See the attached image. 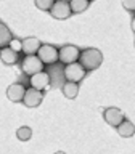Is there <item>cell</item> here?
Masks as SVG:
<instances>
[{"label":"cell","instance_id":"6","mask_svg":"<svg viewBox=\"0 0 135 154\" xmlns=\"http://www.w3.org/2000/svg\"><path fill=\"white\" fill-rule=\"evenodd\" d=\"M103 119L106 120V124L111 125V127H119V125L125 120V116L119 108H106L105 112H103Z\"/></svg>","mask_w":135,"mask_h":154},{"label":"cell","instance_id":"2","mask_svg":"<svg viewBox=\"0 0 135 154\" xmlns=\"http://www.w3.org/2000/svg\"><path fill=\"white\" fill-rule=\"evenodd\" d=\"M79 58H80V50L76 45H64L58 50V61H61L66 66L77 63Z\"/></svg>","mask_w":135,"mask_h":154},{"label":"cell","instance_id":"14","mask_svg":"<svg viewBox=\"0 0 135 154\" xmlns=\"http://www.w3.org/2000/svg\"><path fill=\"white\" fill-rule=\"evenodd\" d=\"M116 130H118V133L121 137L130 138V137H133V133H135V125L130 122V120H124L119 127H116Z\"/></svg>","mask_w":135,"mask_h":154},{"label":"cell","instance_id":"12","mask_svg":"<svg viewBox=\"0 0 135 154\" xmlns=\"http://www.w3.org/2000/svg\"><path fill=\"white\" fill-rule=\"evenodd\" d=\"M0 60H2L5 64H8V66L16 64V61H18V53L13 51L10 47L0 48Z\"/></svg>","mask_w":135,"mask_h":154},{"label":"cell","instance_id":"7","mask_svg":"<svg viewBox=\"0 0 135 154\" xmlns=\"http://www.w3.org/2000/svg\"><path fill=\"white\" fill-rule=\"evenodd\" d=\"M50 14L56 19H66L69 18L72 11H71V7H69V2L66 0H58V2L53 3V7L50 10Z\"/></svg>","mask_w":135,"mask_h":154},{"label":"cell","instance_id":"19","mask_svg":"<svg viewBox=\"0 0 135 154\" xmlns=\"http://www.w3.org/2000/svg\"><path fill=\"white\" fill-rule=\"evenodd\" d=\"M10 48H11L13 51H16V53L23 51V43H21V40H18V38H13L11 43H10Z\"/></svg>","mask_w":135,"mask_h":154},{"label":"cell","instance_id":"8","mask_svg":"<svg viewBox=\"0 0 135 154\" xmlns=\"http://www.w3.org/2000/svg\"><path fill=\"white\" fill-rule=\"evenodd\" d=\"M42 100H43V91H39L36 88H32V87H29V88H26L23 103L27 108H37L42 103Z\"/></svg>","mask_w":135,"mask_h":154},{"label":"cell","instance_id":"21","mask_svg":"<svg viewBox=\"0 0 135 154\" xmlns=\"http://www.w3.org/2000/svg\"><path fill=\"white\" fill-rule=\"evenodd\" d=\"M130 26H132V31L135 32V16L132 18V23H130Z\"/></svg>","mask_w":135,"mask_h":154},{"label":"cell","instance_id":"9","mask_svg":"<svg viewBox=\"0 0 135 154\" xmlns=\"http://www.w3.org/2000/svg\"><path fill=\"white\" fill-rule=\"evenodd\" d=\"M29 80H31V87H32V88H36L39 91H43L45 88L50 87V75H48L45 71L39 72V74H34Z\"/></svg>","mask_w":135,"mask_h":154},{"label":"cell","instance_id":"3","mask_svg":"<svg viewBox=\"0 0 135 154\" xmlns=\"http://www.w3.org/2000/svg\"><path fill=\"white\" fill-rule=\"evenodd\" d=\"M21 69L24 74H27L29 77H32L34 74L43 71V63L39 60L37 55H31V56H24V60L21 61Z\"/></svg>","mask_w":135,"mask_h":154},{"label":"cell","instance_id":"11","mask_svg":"<svg viewBox=\"0 0 135 154\" xmlns=\"http://www.w3.org/2000/svg\"><path fill=\"white\" fill-rule=\"evenodd\" d=\"M23 43V53H26V56H31V55H37L39 48H40V40L37 37H26L21 40Z\"/></svg>","mask_w":135,"mask_h":154},{"label":"cell","instance_id":"18","mask_svg":"<svg viewBox=\"0 0 135 154\" xmlns=\"http://www.w3.org/2000/svg\"><path fill=\"white\" fill-rule=\"evenodd\" d=\"M53 3H55L53 0H36V7L42 11H50Z\"/></svg>","mask_w":135,"mask_h":154},{"label":"cell","instance_id":"20","mask_svg":"<svg viewBox=\"0 0 135 154\" xmlns=\"http://www.w3.org/2000/svg\"><path fill=\"white\" fill-rule=\"evenodd\" d=\"M122 7L127 10V11H135V0H124Z\"/></svg>","mask_w":135,"mask_h":154},{"label":"cell","instance_id":"16","mask_svg":"<svg viewBox=\"0 0 135 154\" xmlns=\"http://www.w3.org/2000/svg\"><path fill=\"white\" fill-rule=\"evenodd\" d=\"M90 2L89 0H71L69 2V7H71V11L72 13H82L89 8Z\"/></svg>","mask_w":135,"mask_h":154},{"label":"cell","instance_id":"15","mask_svg":"<svg viewBox=\"0 0 135 154\" xmlns=\"http://www.w3.org/2000/svg\"><path fill=\"white\" fill-rule=\"evenodd\" d=\"M63 95L66 96V98L69 100H74L77 93H79V84H74V82H66L64 85H63Z\"/></svg>","mask_w":135,"mask_h":154},{"label":"cell","instance_id":"17","mask_svg":"<svg viewBox=\"0 0 135 154\" xmlns=\"http://www.w3.org/2000/svg\"><path fill=\"white\" fill-rule=\"evenodd\" d=\"M31 137H32V128L27 127V125H23V127H19L16 130V138L19 141H27Z\"/></svg>","mask_w":135,"mask_h":154},{"label":"cell","instance_id":"22","mask_svg":"<svg viewBox=\"0 0 135 154\" xmlns=\"http://www.w3.org/2000/svg\"><path fill=\"white\" fill-rule=\"evenodd\" d=\"M55 154H66V152H63V151H56Z\"/></svg>","mask_w":135,"mask_h":154},{"label":"cell","instance_id":"13","mask_svg":"<svg viewBox=\"0 0 135 154\" xmlns=\"http://www.w3.org/2000/svg\"><path fill=\"white\" fill-rule=\"evenodd\" d=\"M13 40V34L11 31L7 27V24H3L0 21V48L10 47V43Z\"/></svg>","mask_w":135,"mask_h":154},{"label":"cell","instance_id":"4","mask_svg":"<svg viewBox=\"0 0 135 154\" xmlns=\"http://www.w3.org/2000/svg\"><path fill=\"white\" fill-rule=\"evenodd\" d=\"M37 56L43 64H53L58 61V50L50 43H42L37 51Z\"/></svg>","mask_w":135,"mask_h":154},{"label":"cell","instance_id":"10","mask_svg":"<svg viewBox=\"0 0 135 154\" xmlns=\"http://www.w3.org/2000/svg\"><path fill=\"white\" fill-rule=\"evenodd\" d=\"M24 93H26V87L19 82H14L7 88V96L10 101L13 103H18V101H23L24 100Z\"/></svg>","mask_w":135,"mask_h":154},{"label":"cell","instance_id":"5","mask_svg":"<svg viewBox=\"0 0 135 154\" xmlns=\"http://www.w3.org/2000/svg\"><path fill=\"white\" fill-rule=\"evenodd\" d=\"M85 69L80 66V63H72V64H68L64 67V77H66V82H74V84H79V82L85 77Z\"/></svg>","mask_w":135,"mask_h":154},{"label":"cell","instance_id":"1","mask_svg":"<svg viewBox=\"0 0 135 154\" xmlns=\"http://www.w3.org/2000/svg\"><path fill=\"white\" fill-rule=\"evenodd\" d=\"M79 63L85 71L98 69L101 66V63H103V53L98 48H85V50L80 51Z\"/></svg>","mask_w":135,"mask_h":154}]
</instances>
